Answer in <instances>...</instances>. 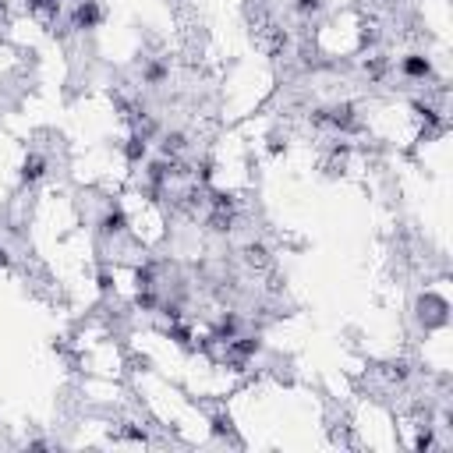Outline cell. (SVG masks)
I'll return each mask as SVG.
<instances>
[{
	"label": "cell",
	"mask_w": 453,
	"mask_h": 453,
	"mask_svg": "<svg viewBox=\"0 0 453 453\" xmlns=\"http://www.w3.org/2000/svg\"><path fill=\"white\" fill-rule=\"evenodd\" d=\"M71 22L75 29H96L103 22V8H99V0H78L75 4V14H71Z\"/></svg>",
	"instance_id": "1"
},
{
	"label": "cell",
	"mask_w": 453,
	"mask_h": 453,
	"mask_svg": "<svg viewBox=\"0 0 453 453\" xmlns=\"http://www.w3.org/2000/svg\"><path fill=\"white\" fill-rule=\"evenodd\" d=\"M400 71L407 78H428L432 75V64H428V57H422V53H407L400 60Z\"/></svg>",
	"instance_id": "2"
},
{
	"label": "cell",
	"mask_w": 453,
	"mask_h": 453,
	"mask_svg": "<svg viewBox=\"0 0 453 453\" xmlns=\"http://www.w3.org/2000/svg\"><path fill=\"white\" fill-rule=\"evenodd\" d=\"M43 170H47V163H43V156H25V163H22V181L25 184H36L39 177H43Z\"/></svg>",
	"instance_id": "3"
},
{
	"label": "cell",
	"mask_w": 453,
	"mask_h": 453,
	"mask_svg": "<svg viewBox=\"0 0 453 453\" xmlns=\"http://www.w3.org/2000/svg\"><path fill=\"white\" fill-rule=\"evenodd\" d=\"M125 226H128V216L120 213V209H107V216L99 220V231L103 234H120Z\"/></svg>",
	"instance_id": "4"
},
{
	"label": "cell",
	"mask_w": 453,
	"mask_h": 453,
	"mask_svg": "<svg viewBox=\"0 0 453 453\" xmlns=\"http://www.w3.org/2000/svg\"><path fill=\"white\" fill-rule=\"evenodd\" d=\"M142 78H146V86H163V81L170 78V68H167V60H153V64H146V71H142Z\"/></svg>",
	"instance_id": "5"
},
{
	"label": "cell",
	"mask_w": 453,
	"mask_h": 453,
	"mask_svg": "<svg viewBox=\"0 0 453 453\" xmlns=\"http://www.w3.org/2000/svg\"><path fill=\"white\" fill-rule=\"evenodd\" d=\"M125 156L128 163H138V159H146V138H128V146H125Z\"/></svg>",
	"instance_id": "6"
},
{
	"label": "cell",
	"mask_w": 453,
	"mask_h": 453,
	"mask_svg": "<svg viewBox=\"0 0 453 453\" xmlns=\"http://www.w3.org/2000/svg\"><path fill=\"white\" fill-rule=\"evenodd\" d=\"M231 347H234L237 354L248 358V354H255V351H259V340H252V337H234V340H231Z\"/></svg>",
	"instance_id": "7"
},
{
	"label": "cell",
	"mask_w": 453,
	"mask_h": 453,
	"mask_svg": "<svg viewBox=\"0 0 453 453\" xmlns=\"http://www.w3.org/2000/svg\"><path fill=\"white\" fill-rule=\"evenodd\" d=\"M319 8H322V0H298V11L301 14H315Z\"/></svg>",
	"instance_id": "8"
},
{
	"label": "cell",
	"mask_w": 453,
	"mask_h": 453,
	"mask_svg": "<svg viewBox=\"0 0 453 453\" xmlns=\"http://www.w3.org/2000/svg\"><path fill=\"white\" fill-rule=\"evenodd\" d=\"M415 450H432V432H425V436L415 439Z\"/></svg>",
	"instance_id": "9"
},
{
	"label": "cell",
	"mask_w": 453,
	"mask_h": 453,
	"mask_svg": "<svg viewBox=\"0 0 453 453\" xmlns=\"http://www.w3.org/2000/svg\"><path fill=\"white\" fill-rule=\"evenodd\" d=\"M4 266H11V255H8L4 248H0V270H4Z\"/></svg>",
	"instance_id": "10"
},
{
	"label": "cell",
	"mask_w": 453,
	"mask_h": 453,
	"mask_svg": "<svg viewBox=\"0 0 453 453\" xmlns=\"http://www.w3.org/2000/svg\"><path fill=\"white\" fill-rule=\"evenodd\" d=\"M0 11H4V0H0Z\"/></svg>",
	"instance_id": "11"
}]
</instances>
